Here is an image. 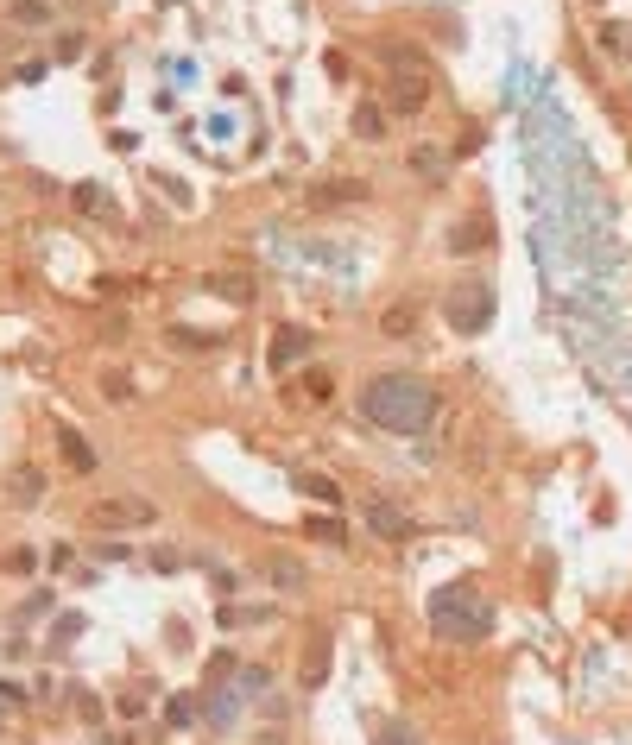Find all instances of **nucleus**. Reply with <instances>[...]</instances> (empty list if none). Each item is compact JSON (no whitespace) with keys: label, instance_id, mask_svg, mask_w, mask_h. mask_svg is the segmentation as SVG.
Masks as SVG:
<instances>
[{"label":"nucleus","instance_id":"18","mask_svg":"<svg viewBox=\"0 0 632 745\" xmlns=\"http://www.w3.org/2000/svg\"><path fill=\"white\" fill-rule=\"evenodd\" d=\"M386 335H411V310H405V304L386 316Z\"/></svg>","mask_w":632,"mask_h":745},{"label":"nucleus","instance_id":"21","mask_svg":"<svg viewBox=\"0 0 632 745\" xmlns=\"http://www.w3.org/2000/svg\"><path fill=\"white\" fill-rule=\"evenodd\" d=\"M316 537H323V543H342V525H335V518H316V525H310Z\"/></svg>","mask_w":632,"mask_h":745},{"label":"nucleus","instance_id":"7","mask_svg":"<svg viewBox=\"0 0 632 745\" xmlns=\"http://www.w3.org/2000/svg\"><path fill=\"white\" fill-rule=\"evenodd\" d=\"M430 102V70H392V108L418 114Z\"/></svg>","mask_w":632,"mask_h":745},{"label":"nucleus","instance_id":"5","mask_svg":"<svg viewBox=\"0 0 632 745\" xmlns=\"http://www.w3.org/2000/svg\"><path fill=\"white\" fill-rule=\"evenodd\" d=\"M367 531L386 537V543H405L411 531H418V518H411L405 506H392V499H373V506H367Z\"/></svg>","mask_w":632,"mask_h":745},{"label":"nucleus","instance_id":"17","mask_svg":"<svg viewBox=\"0 0 632 745\" xmlns=\"http://www.w3.org/2000/svg\"><path fill=\"white\" fill-rule=\"evenodd\" d=\"M304 392H310V398H329V392H335V379H329V373H316V367H310V379H304Z\"/></svg>","mask_w":632,"mask_h":745},{"label":"nucleus","instance_id":"12","mask_svg":"<svg viewBox=\"0 0 632 745\" xmlns=\"http://www.w3.org/2000/svg\"><path fill=\"white\" fill-rule=\"evenodd\" d=\"M386 127H392V120H386L380 102H361V108H354V133H361V139H386Z\"/></svg>","mask_w":632,"mask_h":745},{"label":"nucleus","instance_id":"19","mask_svg":"<svg viewBox=\"0 0 632 745\" xmlns=\"http://www.w3.org/2000/svg\"><path fill=\"white\" fill-rule=\"evenodd\" d=\"M323 70H329V83H342V76H348V57H342V51H329V57H323Z\"/></svg>","mask_w":632,"mask_h":745},{"label":"nucleus","instance_id":"13","mask_svg":"<svg viewBox=\"0 0 632 745\" xmlns=\"http://www.w3.org/2000/svg\"><path fill=\"white\" fill-rule=\"evenodd\" d=\"M13 26H51V7H45V0H13Z\"/></svg>","mask_w":632,"mask_h":745},{"label":"nucleus","instance_id":"14","mask_svg":"<svg viewBox=\"0 0 632 745\" xmlns=\"http://www.w3.org/2000/svg\"><path fill=\"white\" fill-rule=\"evenodd\" d=\"M373 745H418V733H411L405 720H380V733H373Z\"/></svg>","mask_w":632,"mask_h":745},{"label":"nucleus","instance_id":"8","mask_svg":"<svg viewBox=\"0 0 632 745\" xmlns=\"http://www.w3.org/2000/svg\"><path fill=\"white\" fill-rule=\"evenodd\" d=\"M487 240H493L487 215H462V228L449 234V247H456V253H474V247H487Z\"/></svg>","mask_w":632,"mask_h":745},{"label":"nucleus","instance_id":"9","mask_svg":"<svg viewBox=\"0 0 632 745\" xmlns=\"http://www.w3.org/2000/svg\"><path fill=\"white\" fill-rule=\"evenodd\" d=\"M329 676V632H310V651H304V689Z\"/></svg>","mask_w":632,"mask_h":745},{"label":"nucleus","instance_id":"10","mask_svg":"<svg viewBox=\"0 0 632 745\" xmlns=\"http://www.w3.org/2000/svg\"><path fill=\"white\" fill-rule=\"evenodd\" d=\"M57 449H64V461H70L76 474H95V449H89L76 430H57Z\"/></svg>","mask_w":632,"mask_h":745},{"label":"nucleus","instance_id":"20","mask_svg":"<svg viewBox=\"0 0 632 745\" xmlns=\"http://www.w3.org/2000/svg\"><path fill=\"white\" fill-rule=\"evenodd\" d=\"M272 575H279L285 588H304V569H298V562H279V569H272Z\"/></svg>","mask_w":632,"mask_h":745},{"label":"nucleus","instance_id":"15","mask_svg":"<svg viewBox=\"0 0 632 745\" xmlns=\"http://www.w3.org/2000/svg\"><path fill=\"white\" fill-rule=\"evenodd\" d=\"M45 493V480H38V468H19L13 474V499H38Z\"/></svg>","mask_w":632,"mask_h":745},{"label":"nucleus","instance_id":"11","mask_svg":"<svg viewBox=\"0 0 632 745\" xmlns=\"http://www.w3.org/2000/svg\"><path fill=\"white\" fill-rule=\"evenodd\" d=\"M209 291H215V297H234V304H253V278H247V272H215Z\"/></svg>","mask_w":632,"mask_h":745},{"label":"nucleus","instance_id":"16","mask_svg":"<svg viewBox=\"0 0 632 745\" xmlns=\"http://www.w3.org/2000/svg\"><path fill=\"white\" fill-rule=\"evenodd\" d=\"M411 171H424V177H443V152L418 146V152H411Z\"/></svg>","mask_w":632,"mask_h":745},{"label":"nucleus","instance_id":"2","mask_svg":"<svg viewBox=\"0 0 632 745\" xmlns=\"http://www.w3.org/2000/svg\"><path fill=\"white\" fill-rule=\"evenodd\" d=\"M430 632L449 638V644H481L493 632V607L481 600V588H468V581H456V588H437L430 594Z\"/></svg>","mask_w":632,"mask_h":745},{"label":"nucleus","instance_id":"1","mask_svg":"<svg viewBox=\"0 0 632 745\" xmlns=\"http://www.w3.org/2000/svg\"><path fill=\"white\" fill-rule=\"evenodd\" d=\"M361 417L392 430V436H418L437 417V386L418 373H373L361 386Z\"/></svg>","mask_w":632,"mask_h":745},{"label":"nucleus","instance_id":"4","mask_svg":"<svg viewBox=\"0 0 632 745\" xmlns=\"http://www.w3.org/2000/svg\"><path fill=\"white\" fill-rule=\"evenodd\" d=\"M152 518H158V506H152V499H140V493L95 499V506H89V525H95V531H133V525H152Z\"/></svg>","mask_w":632,"mask_h":745},{"label":"nucleus","instance_id":"22","mask_svg":"<svg viewBox=\"0 0 632 745\" xmlns=\"http://www.w3.org/2000/svg\"><path fill=\"white\" fill-rule=\"evenodd\" d=\"M626 64H632V45H626Z\"/></svg>","mask_w":632,"mask_h":745},{"label":"nucleus","instance_id":"3","mask_svg":"<svg viewBox=\"0 0 632 745\" xmlns=\"http://www.w3.org/2000/svg\"><path fill=\"white\" fill-rule=\"evenodd\" d=\"M443 322L456 335H481L487 322H493V291L481 285V278H456L449 297H443Z\"/></svg>","mask_w":632,"mask_h":745},{"label":"nucleus","instance_id":"6","mask_svg":"<svg viewBox=\"0 0 632 745\" xmlns=\"http://www.w3.org/2000/svg\"><path fill=\"white\" fill-rule=\"evenodd\" d=\"M316 348V335L304 329V322H291V329H279V335H272V373H291V367H298V360Z\"/></svg>","mask_w":632,"mask_h":745}]
</instances>
